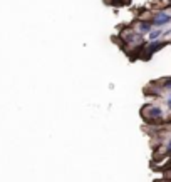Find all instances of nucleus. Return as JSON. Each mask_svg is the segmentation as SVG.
Here are the masks:
<instances>
[{"mask_svg":"<svg viewBox=\"0 0 171 182\" xmlns=\"http://www.w3.org/2000/svg\"><path fill=\"white\" fill-rule=\"evenodd\" d=\"M143 116L148 121H153L156 124L163 119V111H161L159 105H146V109H143Z\"/></svg>","mask_w":171,"mask_h":182,"instance_id":"1","label":"nucleus"},{"mask_svg":"<svg viewBox=\"0 0 171 182\" xmlns=\"http://www.w3.org/2000/svg\"><path fill=\"white\" fill-rule=\"evenodd\" d=\"M169 22H171V13H166V12H156L154 18L151 20L154 28H164Z\"/></svg>","mask_w":171,"mask_h":182,"instance_id":"2","label":"nucleus"},{"mask_svg":"<svg viewBox=\"0 0 171 182\" xmlns=\"http://www.w3.org/2000/svg\"><path fill=\"white\" fill-rule=\"evenodd\" d=\"M169 42L164 40V39H158V40H153V42H148V45H146V52L151 55V54H156V52L163 50L166 45H168Z\"/></svg>","mask_w":171,"mask_h":182,"instance_id":"3","label":"nucleus"},{"mask_svg":"<svg viewBox=\"0 0 171 182\" xmlns=\"http://www.w3.org/2000/svg\"><path fill=\"white\" fill-rule=\"evenodd\" d=\"M136 28H138L136 32H139L141 35H149V32L153 30L154 27H153V23L148 22V20H141V22L138 23V27H136Z\"/></svg>","mask_w":171,"mask_h":182,"instance_id":"4","label":"nucleus"},{"mask_svg":"<svg viewBox=\"0 0 171 182\" xmlns=\"http://www.w3.org/2000/svg\"><path fill=\"white\" fill-rule=\"evenodd\" d=\"M163 35H164V30L163 28H153V30L149 32V42H153V40H158V39H163Z\"/></svg>","mask_w":171,"mask_h":182,"instance_id":"5","label":"nucleus"},{"mask_svg":"<svg viewBox=\"0 0 171 182\" xmlns=\"http://www.w3.org/2000/svg\"><path fill=\"white\" fill-rule=\"evenodd\" d=\"M166 105H168V109L171 111V92H169V95H168V99H166Z\"/></svg>","mask_w":171,"mask_h":182,"instance_id":"6","label":"nucleus"},{"mask_svg":"<svg viewBox=\"0 0 171 182\" xmlns=\"http://www.w3.org/2000/svg\"><path fill=\"white\" fill-rule=\"evenodd\" d=\"M169 142H171V139H169Z\"/></svg>","mask_w":171,"mask_h":182,"instance_id":"7","label":"nucleus"}]
</instances>
